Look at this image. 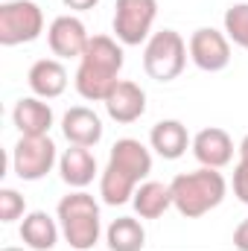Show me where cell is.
Returning a JSON list of instances; mask_svg holds the SVG:
<instances>
[{
	"mask_svg": "<svg viewBox=\"0 0 248 251\" xmlns=\"http://www.w3.org/2000/svg\"><path fill=\"white\" fill-rule=\"evenodd\" d=\"M123 70V50L111 35H94L88 41V50L79 59L76 70V91L79 97L91 100V102H105V97L114 91V85L120 82Z\"/></svg>",
	"mask_w": 248,
	"mask_h": 251,
	"instance_id": "obj_1",
	"label": "cell"
},
{
	"mask_svg": "<svg viewBox=\"0 0 248 251\" xmlns=\"http://www.w3.org/2000/svg\"><path fill=\"white\" fill-rule=\"evenodd\" d=\"M173 204L178 207V213L187 219H198L204 213H210L222 199H225V178L222 173L210 170V167H201L196 173H184V176H175L173 178Z\"/></svg>",
	"mask_w": 248,
	"mask_h": 251,
	"instance_id": "obj_2",
	"label": "cell"
},
{
	"mask_svg": "<svg viewBox=\"0 0 248 251\" xmlns=\"http://www.w3.org/2000/svg\"><path fill=\"white\" fill-rule=\"evenodd\" d=\"M59 219L67 246L76 251H88L99 240V207L88 193H70L59 201Z\"/></svg>",
	"mask_w": 248,
	"mask_h": 251,
	"instance_id": "obj_3",
	"label": "cell"
},
{
	"mask_svg": "<svg viewBox=\"0 0 248 251\" xmlns=\"http://www.w3.org/2000/svg\"><path fill=\"white\" fill-rule=\"evenodd\" d=\"M187 64V44L175 29H161L149 38L143 50V70L155 82H173Z\"/></svg>",
	"mask_w": 248,
	"mask_h": 251,
	"instance_id": "obj_4",
	"label": "cell"
},
{
	"mask_svg": "<svg viewBox=\"0 0 248 251\" xmlns=\"http://www.w3.org/2000/svg\"><path fill=\"white\" fill-rule=\"evenodd\" d=\"M44 29V15L32 0H12L0 6V44L15 47V44H29L41 35Z\"/></svg>",
	"mask_w": 248,
	"mask_h": 251,
	"instance_id": "obj_5",
	"label": "cell"
},
{
	"mask_svg": "<svg viewBox=\"0 0 248 251\" xmlns=\"http://www.w3.org/2000/svg\"><path fill=\"white\" fill-rule=\"evenodd\" d=\"M158 15V0H117L114 3V35L128 47L146 41Z\"/></svg>",
	"mask_w": 248,
	"mask_h": 251,
	"instance_id": "obj_6",
	"label": "cell"
},
{
	"mask_svg": "<svg viewBox=\"0 0 248 251\" xmlns=\"http://www.w3.org/2000/svg\"><path fill=\"white\" fill-rule=\"evenodd\" d=\"M56 164V143L44 134V137H24L18 140L15 152H12V167L15 176L21 181H38L44 178Z\"/></svg>",
	"mask_w": 248,
	"mask_h": 251,
	"instance_id": "obj_7",
	"label": "cell"
},
{
	"mask_svg": "<svg viewBox=\"0 0 248 251\" xmlns=\"http://www.w3.org/2000/svg\"><path fill=\"white\" fill-rule=\"evenodd\" d=\"M190 59L196 62L198 70L204 73H219L231 62V44L228 35L216 32V29H196L190 35Z\"/></svg>",
	"mask_w": 248,
	"mask_h": 251,
	"instance_id": "obj_8",
	"label": "cell"
},
{
	"mask_svg": "<svg viewBox=\"0 0 248 251\" xmlns=\"http://www.w3.org/2000/svg\"><path fill=\"white\" fill-rule=\"evenodd\" d=\"M47 41H50V50H53L59 59H82V53L88 50L91 35L85 32V24H82L79 18L62 15V18H56V21L50 24Z\"/></svg>",
	"mask_w": 248,
	"mask_h": 251,
	"instance_id": "obj_9",
	"label": "cell"
},
{
	"mask_svg": "<svg viewBox=\"0 0 248 251\" xmlns=\"http://www.w3.org/2000/svg\"><path fill=\"white\" fill-rule=\"evenodd\" d=\"M193 155L201 167H210V170H219L225 164H231L234 158V140L225 128L219 126H210V128H201L196 137H193Z\"/></svg>",
	"mask_w": 248,
	"mask_h": 251,
	"instance_id": "obj_10",
	"label": "cell"
},
{
	"mask_svg": "<svg viewBox=\"0 0 248 251\" xmlns=\"http://www.w3.org/2000/svg\"><path fill=\"white\" fill-rule=\"evenodd\" d=\"M105 108H108L111 120H117V123H134L146 111V94H143L140 85H134L128 79H120L114 85V91L105 97Z\"/></svg>",
	"mask_w": 248,
	"mask_h": 251,
	"instance_id": "obj_11",
	"label": "cell"
},
{
	"mask_svg": "<svg viewBox=\"0 0 248 251\" xmlns=\"http://www.w3.org/2000/svg\"><path fill=\"white\" fill-rule=\"evenodd\" d=\"M108 164L117 167V170H123L125 176H131L134 181H140V178H146V176L152 173V155H149V149H146L140 140H134V137H123V140H117V143L111 146Z\"/></svg>",
	"mask_w": 248,
	"mask_h": 251,
	"instance_id": "obj_12",
	"label": "cell"
},
{
	"mask_svg": "<svg viewBox=\"0 0 248 251\" xmlns=\"http://www.w3.org/2000/svg\"><path fill=\"white\" fill-rule=\"evenodd\" d=\"M62 128H64V137H67L73 146H88V149H91V146H97L99 137H102V120H99L91 108H85V105L70 108L62 120Z\"/></svg>",
	"mask_w": 248,
	"mask_h": 251,
	"instance_id": "obj_13",
	"label": "cell"
},
{
	"mask_svg": "<svg viewBox=\"0 0 248 251\" xmlns=\"http://www.w3.org/2000/svg\"><path fill=\"white\" fill-rule=\"evenodd\" d=\"M12 120H15L18 131H21L24 137H44V134L50 131V126H53V111H50L47 102L26 97V100H21V102L15 105Z\"/></svg>",
	"mask_w": 248,
	"mask_h": 251,
	"instance_id": "obj_14",
	"label": "cell"
},
{
	"mask_svg": "<svg viewBox=\"0 0 248 251\" xmlns=\"http://www.w3.org/2000/svg\"><path fill=\"white\" fill-rule=\"evenodd\" d=\"M29 88L35 97H44V100H56L62 97L64 88H67V70L62 62L56 59H41L29 67Z\"/></svg>",
	"mask_w": 248,
	"mask_h": 251,
	"instance_id": "obj_15",
	"label": "cell"
},
{
	"mask_svg": "<svg viewBox=\"0 0 248 251\" xmlns=\"http://www.w3.org/2000/svg\"><path fill=\"white\" fill-rule=\"evenodd\" d=\"M59 170H62L64 184H70V187H88L94 181V176H97V158L91 155L88 146H73L70 143V149L64 152L62 161H59Z\"/></svg>",
	"mask_w": 248,
	"mask_h": 251,
	"instance_id": "obj_16",
	"label": "cell"
},
{
	"mask_svg": "<svg viewBox=\"0 0 248 251\" xmlns=\"http://www.w3.org/2000/svg\"><path fill=\"white\" fill-rule=\"evenodd\" d=\"M149 140H152V149H155L161 158L175 161V158H181L187 152L190 134H187L184 123H178V120H161V123L152 128Z\"/></svg>",
	"mask_w": 248,
	"mask_h": 251,
	"instance_id": "obj_17",
	"label": "cell"
},
{
	"mask_svg": "<svg viewBox=\"0 0 248 251\" xmlns=\"http://www.w3.org/2000/svg\"><path fill=\"white\" fill-rule=\"evenodd\" d=\"M21 240H24L26 249L50 251V249H56V243H59V228H56V222H53L44 210H35V213H29V216L24 219V225H21Z\"/></svg>",
	"mask_w": 248,
	"mask_h": 251,
	"instance_id": "obj_18",
	"label": "cell"
},
{
	"mask_svg": "<svg viewBox=\"0 0 248 251\" xmlns=\"http://www.w3.org/2000/svg\"><path fill=\"white\" fill-rule=\"evenodd\" d=\"M173 204V190L170 184L161 181H146L140 190H134V210L140 219H158L167 213V207Z\"/></svg>",
	"mask_w": 248,
	"mask_h": 251,
	"instance_id": "obj_19",
	"label": "cell"
},
{
	"mask_svg": "<svg viewBox=\"0 0 248 251\" xmlns=\"http://www.w3.org/2000/svg\"><path fill=\"white\" fill-rule=\"evenodd\" d=\"M146 246V231L140 228L137 219L120 216L108 228V249L111 251H140Z\"/></svg>",
	"mask_w": 248,
	"mask_h": 251,
	"instance_id": "obj_20",
	"label": "cell"
},
{
	"mask_svg": "<svg viewBox=\"0 0 248 251\" xmlns=\"http://www.w3.org/2000/svg\"><path fill=\"white\" fill-rule=\"evenodd\" d=\"M134 187H137V181L131 178V176H125L123 170H117V167H105V173H102V184H99V193H102V199H105V204H125L131 196H134Z\"/></svg>",
	"mask_w": 248,
	"mask_h": 251,
	"instance_id": "obj_21",
	"label": "cell"
},
{
	"mask_svg": "<svg viewBox=\"0 0 248 251\" xmlns=\"http://www.w3.org/2000/svg\"><path fill=\"white\" fill-rule=\"evenodd\" d=\"M225 32L237 47L248 50V3H237L225 12Z\"/></svg>",
	"mask_w": 248,
	"mask_h": 251,
	"instance_id": "obj_22",
	"label": "cell"
},
{
	"mask_svg": "<svg viewBox=\"0 0 248 251\" xmlns=\"http://www.w3.org/2000/svg\"><path fill=\"white\" fill-rule=\"evenodd\" d=\"M24 196H18L15 190L3 187L0 190V222H15L24 216Z\"/></svg>",
	"mask_w": 248,
	"mask_h": 251,
	"instance_id": "obj_23",
	"label": "cell"
},
{
	"mask_svg": "<svg viewBox=\"0 0 248 251\" xmlns=\"http://www.w3.org/2000/svg\"><path fill=\"white\" fill-rule=\"evenodd\" d=\"M234 196H237L243 204H248V164H243V161H240V167L234 170Z\"/></svg>",
	"mask_w": 248,
	"mask_h": 251,
	"instance_id": "obj_24",
	"label": "cell"
},
{
	"mask_svg": "<svg viewBox=\"0 0 248 251\" xmlns=\"http://www.w3.org/2000/svg\"><path fill=\"white\" fill-rule=\"evenodd\" d=\"M234 249L237 251H248V219H243L240 228L234 231Z\"/></svg>",
	"mask_w": 248,
	"mask_h": 251,
	"instance_id": "obj_25",
	"label": "cell"
},
{
	"mask_svg": "<svg viewBox=\"0 0 248 251\" xmlns=\"http://www.w3.org/2000/svg\"><path fill=\"white\" fill-rule=\"evenodd\" d=\"M67 9H73V12H88V9H94L99 0H62Z\"/></svg>",
	"mask_w": 248,
	"mask_h": 251,
	"instance_id": "obj_26",
	"label": "cell"
},
{
	"mask_svg": "<svg viewBox=\"0 0 248 251\" xmlns=\"http://www.w3.org/2000/svg\"><path fill=\"white\" fill-rule=\"evenodd\" d=\"M240 158H243V164H248V134L243 137V143H240Z\"/></svg>",
	"mask_w": 248,
	"mask_h": 251,
	"instance_id": "obj_27",
	"label": "cell"
}]
</instances>
